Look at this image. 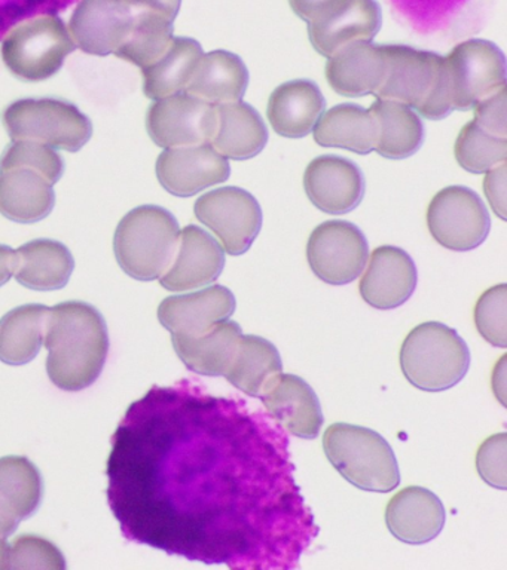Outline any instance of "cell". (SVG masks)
<instances>
[{"label":"cell","instance_id":"6da1fadb","mask_svg":"<svg viewBox=\"0 0 507 570\" xmlns=\"http://www.w3.org/2000/svg\"><path fill=\"white\" fill-rule=\"evenodd\" d=\"M106 475L124 538L170 556L291 570L319 537L282 425L186 379L127 409Z\"/></svg>","mask_w":507,"mask_h":570},{"label":"cell","instance_id":"7a4b0ae2","mask_svg":"<svg viewBox=\"0 0 507 570\" xmlns=\"http://www.w3.org/2000/svg\"><path fill=\"white\" fill-rule=\"evenodd\" d=\"M43 343L48 351V377L68 392L91 386L108 358L105 318L86 302H65L51 307Z\"/></svg>","mask_w":507,"mask_h":570},{"label":"cell","instance_id":"3957f363","mask_svg":"<svg viewBox=\"0 0 507 570\" xmlns=\"http://www.w3.org/2000/svg\"><path fill=\"white\" fill-rule=\"evenodd\" d=\"M386 78L376 96L402 102L426 119L447 118L454 110L445 57L403 45H382Z\"/></svg>","mask_w":507,"mask_h":570},{"label":"cell","instance_id":"277c9868","mask_svg":"<svg viewBox=\"0 0 507 570\" xmlns=\"http://www.w3.org/2000/svg\"><path fill=\"white\" fill-rule=\"evenodd\" d=\"M179 234V223L168 209L157 205L131 209L115 230L118 265L137 281L162 278L176 256Z\"/></svg>","mask_w":507,"mask_h":570},{"label":"cell","instance_id":"5b68a950","mask_svg":"<svg viewBox=\"0 0 507 570\" xmlns=\"http://www.w3.org/2000/svg\"><path fill=\"white\" fill-rule=\"evenodd\" d=\"M323 449L333 468L355 488L387 493L400 483L393 449L369 428L333 423L324 431Z\"/></svg>","mask_w":507,"mask_h":570},{"label":"cell","instance_id":"8992f818","mask_svg":"<svg viewBox=\"0 0 507 570\" xmlns=\"http://www.w3.org/2000/svg\"><path fill=\"white\" fill-rule=\"evenodd\" d=\"M399 361L411 385L440 392L456 386L469 372L470 351L456 330L429 321L404 337Z\"/></svg>","mask_w":507,"mask_h":570},{"label":"cell","instance_id":"52a82bcc","mask_svg":"<svg viewBox=\"0 0 507 570\" xmlns=\"http://www.w3.org/2000/svg\"><path fill=\"white\" fill-rule=\"evenodd\" d=\"M12 140L42 142L55 149L78 151L91 138L92 124L74 102L60 98H25L3 114Z\"/></svg>","mask_w":507,"mask_h":570},{"label":"cell","instance_id":"ba28073f","mask_svg":"<svg viewBox=\"0 0 507 570\" xmlns=\"http://www.w3.org/2000/svg\"><path fill=\"white\" fill-rule=\"evenodd\" d=\"M75 49L77 45L65 22L56 16H42L14 27L3 39L0 52L12 75L39 82L55 76Z\"/></svg>","mask_w":507,"mask_h":570},{"label":"cell","instance_id":"9c48e42d","mask_svg":"<svg viewBox=\"0 0 507 570\" xmlns=\"http://www.w3.org/2000/svg\"><path fill=\"white\" fill-rule=\"evenodd\" d=\"M445 67L454 110H471L480 100L506 87V58L496 43L470 39L458 43Z\"/></svg>","mask_w":507,"mask_h":570},{"label":"cell","instance_id":"30bf717a","mask_svg":"<svg viewBox=\"0 0 507 570\" xmlns=\"http://www.w3.org/2000/svg\"><path fill=\"white\" fill-rule=\"evenodd\" d=\"M195 217L216 235L231 256H242L260 235L262 209L255 196L240 187H222L199 196Z\"/></svg>","mask_w":507,"mask_h":570},{"label":"cell","instance_id":"8fae6325","mask_svg":"<svg viewBox=\"0 0 507 570\" xmlns=\"http://www.w3.org/2000/svg\"><path fill=\"white\" fill-rule=\"evenodd\" d=\"M427 226L436 243L452 252H470L487 239L491 220L482 199L462 186H449L433 196Z\"/></svg>","mask_w":507,"mask_h":570},{"label":"cell","instance_id":"7c38bea8","mask_svg":"<svg viewBox=\"0 0 507 570\" xmlns=\"http://www.w3.org/2000/svg\"><path fill=\"white\" fill-rule=\"evenodd\" d=\"M146 128L164 149L211 145L217 128L216 106L185 92L162 98L149 107Z\"/></svg>","mask_w":507,"mask_h":570},{"label":"cell","instance_id":"4fadbf2b","mask_svg":"<svg viewBox=\"0 0 507 570\" xmlns=\"http://www.w3.org/2000/svg\"><path fill=\"white\" fill-rule=\"evenodd\" d=\"M368 240L353 223L324 222L315 227L306 245L311 271L323 283H353L368 263Z\"/></svg>","mask_w":507,"mask_h":570},{"label":"cell","instance_id":"5bb4252c","mask_svg":"<svg viewBox=\"0 0 507 570\" xmlns=\"http://www.w3.org/2000/svg\"><path fill=\"white\" fill-rule=\"evenodd\" d=\"M135 13L126 0H81L69 22L74 43L91 56H109L126 43Z\"/></svg>","mask_w":507,"mask_h":570},{"label":"cell","instance_id":"9a60e30c","mask_svg":"<svg viewBox=\"0 0 507 570\" xmlns=\"http://www.w3.org/2000/svg\"><path fill=\"white\" fill-rule=\"evenodd\" d=\"M382 24L377 0H341L309 22L311 45L323 57L355 42H372Z\"/></svg>","mask_w":507,"mask_h":570},{"label":"cell","instance_id":"2e32d148","mask_svg":"<svg viewBox=\"0 0 507 570\" xmlns=\"http://www.w3.org/2000/svg\"><path fill=\"white\" fill-rule=\"evenodd\" d=\"M157 177L172 195L188 198L228 180L231 168L212 145L166 149L157 160Z\"/></svg>","mask_w":507,"mask_h":570},{"label":"cell","instance_id":"e0dca14e","mask_svg":"<svg viewBox=\"0 0 507 570\" xmlns=\"http://www.w3.org/2000/svg\"><path fill=\"white\" fill-rule=\"evenodd\" d=\"M224 267L221 244L202 227L189 225L181 230L176 256L159 283L168 292H188L215 283Z\"/></svg>","mask_w":507,"mask_h":570},{"label":"cell","instance_id":"ac0fdd59","mask_svg":"<svg viewBox=\"0 0 507 570\" xmlns=\"http://www.w3.org/2000/svg\"><path fill=\"white\" fill-rule=\"evenodd\" d=\"M260 399L266 412L291 434L304 440L319 435L324 422L322 405L304 379L295 374H275Z\"/></svg>","mask_w":507,"mask_h":570},{"label":"cell","instance_id":"d6986e66","mask_svg":"<svg viewBox=\"0 0 507 570\" xmlns=\"http://www.w3.org/2000/svg\"><path fill=\"white\" fill-rule=\"evenodd\" d=\"M417 267L402 248L382 245L373 249L359 289L369 306L394 309L409 301L417 287Z\"/></svg>","mask_w":507,"mask_h":570},{"label":"cell","instance_id":"ffe728a7","mask_svg":"<svg viewBox=\"0 0 507 570\" xmlns=\"http://www.w3.org/2000/svg\"><path fill=\"white\" fill-rule=\"evenodd\" d=\"M237 302L230 288L213 285L202 292L167 297L158 307V320L181 336L197 337L234 314Z\"/></svg>","mask_w":507,"mask_h":570},{"label":"cell","instance_id":"44dd1931","mask_svg":"<svg viewBox=\"0 0 507 570\" xmlns=\"http://www.w3.org/2000/svg\"><path fill=\"white\" fill-rule=\"evenodd\" d=\"M305 194L323 213L345 214L360 204L364 178L354 163L340 156L311 160L304 174Z\"/></svg>","mask_w":507,"mask_h":570},{"label":"cell","instance_id":"7402d4cb","mask_svg":"<svg viewBox=\"0 0 507 570\" xmlns=\"http://www.w3.org/2000/svg\"><path fill=\"white\" fill-rule=\"evenodd\" d=\"M442 501L429 489L411 485L400 490L386 508V523L399 541L422 546L433 541L445 525Z\"/></svg>","mask_w":507,"mask_h":570},{"label":"cell","instance_id":"603a6c76","mask_svg":"<svg viewBox=\"0 0 507 570\" xmlns=\"http://www.w3.org/2000/svg\"><path fill=\"white\" fill-rule=\"evenodd\" d=\"M387 58L382 45L355 42L328 58L326 79L344 97L376 94L386 78Z\"/></svg>","mask_w":507,"mask_h":570},{"label":"cell","instance_id":"cb8c5ba5","mask_svg":"<svg viewBox=\"0 0 507 570\" xmlns=\"http://www.w3.org/2000/svg\"><path fill=\"white\" fill-rule=\"evenodd\" d=\"M324 110V98L318 85L298 79L274 89L266 107L271 127L279 136H309Z\"/></svg>","mask_w":507,"mask_h":570},{"label":"cell","instance_id":"d4e9b609","mask_svg":"<svg viewBox=\"0 0 507 570\" xmlns=\"http://www.w3.org/2000/svg\"><path fill=\"white\" fill-rule=\"evenodd\" d=\"M247 83L248 71L242 58L217 49L199 58L185 94L220 106L242 100Z\"/></svg>","mask_w":507,"mask_h":570},{"label":"cell","instance_id":"484cf974","mask_svg":"<svg viewBox=\"0 0 507 570\" xmlns=\"http://www.w3.org/2000/svg\"><path fill=\"white\" fill-rule=\"evenodd\" d=\"M217 128L211 145L226 159L244 160L260 155L269 131L260 114L247 102L216 106Z\"/></svg>","mask_w":507,"mask_h":570},{"label":"cell","instance_id":"4316f807","mask_svg":"<svg viewBox=\"0 0 507 570\" xmlns=\"http://www.w3.org/2000/svg\"><path fill=\"white\" fill-rule=\"evenodd\" d=\"M242 327L234 321H224L197 337L172 334L177 356L191 372L203 376H224L237 352Z\"/></svg>","mask_w":507,"mask_h":570},{"label":"cell","instance_id":"83f0119b","mask_svg":"<svg viewBox=\"0 0 507 570\" xmlns=\"http://www.w3.org/2000/svg\"><path fill=\"white\" fill-rule=\"evenodd\" d=\"M52 185L32 169L0 171V213L12 222L37 223L55 208Z\"/></svg>","mask_w":507,"mask_h":570},{"label":"cell","instance_id":"f1b7e54d","mask_svg":"<svg viewBox=\"0 0 507 570\" xmlns=\"http://www.w3.org/2000/svg\"><path fill=\"white\" fill-rule=\"evenodd\" d=\"M74 269V256L59 240L35 239L17 249L14 275L25 287L39 292L64 288Z\"/></svg>","mask_w":507,"mask_h":570},{"label":"cell","instance_id":"f546056e","mask_svg":"<svg viewBox=\"0 0 507 570\" xmlns=\"http://www.w3.org/2000/svg\"><path fill=\"white\" fill-rule=\"evenodd\" d=\"M314 140L323 147H340L358 155L376 150L378 128L371 111L340 105L324 111L313 128Z\"/></svg>","mask_w":507,"mask_h":570},{"label":"cell","instance_id":"4dcf8cb0","mask_svg":"<svg viewBox=\"0 0 507 570\" xmlns=\"http://www.w3.org/2000/svg\"><path fill=\"white\" fill-rule=\"evenodd\" d=\"M369 111L377 122L378 154L389 159H404L420 149L425 140V128L420 116L411 107L377 98Z\"/></svg>","mask_w":507,"mask_h":570},{"label":"cell","instance_id":"1f68e13d","mask_svg":"<svg viewBox=\"0 0 507 570\" xmlns=\"http://www.w3.org/2000/svg\"><path fill=\"white\" fill-rule=\"evenodd\" d=\"M202 45L189 38H173L170 47L154 65L142 69L144 92L153 100L185 92L199 58Z\"/></svg>","mask_w":507,"mask_h":570},{"label":"cell","instance_id":"d6a6232c","mask_svg":"<svg viewBox=\"0 0 507 570\" xmlns=\"http://www.w3.org/2000/svg\"><path fill=\"white\" fill-rule=\"evenodd\" d=\"M50 307H16L0 320V361L10 365L30 363L41 351Z\"/></svg>","mask_w":507,"mask_h":570},{"label":"cell","instance_id":"836d02e7","mask_svg":"<svg viewBox=\"0 0 507 570\" xmlns=\"http://www.w3.org/2000/svg\"><path fill=\"white\" fill-rule=\"evenodd\" d=\"M283 363L279 350L264 337L242 336L233 363L224 376L231 385L253 399H257L266 383L282 373Z\"/></svg>","mask_w":507,"mask_h":570},{"label":"cell","instance_id":"e575fe53","mask_svg":"<svg viewBox=\"0 0 507 570\" xmlns=\"http://www.w3.org/2000/svg\"><path fill=\"white\" fill-rule=\"evenodd\" d=\"M43 481L38 468L25 456L0 458V508L21 521L41 505Z\"/></svg>","mask_w":507,"mask_h":570},{"label":"cell","instance_id":"d590c367","mask_svg":"<svg viewBox=\"0 0 507 570\" xmlns=\"http://www.w3.org/2000/svg\"><path fill=\"white\" fill-rule=\"evenodd\" d=\"M133 13H135V21H133L131 33L115 56L140 69H146L159 60L170 47L175 38L173 21L153 12L133 11Z\"/></svg>","mask_w":507,"mask_h":570},{"label":"cell","instance_id":"8d00e7d4","mask_svg":"<svg viewBox=\"0 0 507 570\" xmlns=\"http://www.w3.org/2000/svg\"><path fill=\"white\" fill-rule=\"evenodd\" d=\"M454 154L457 163L466 171L487 173L497 165L506 163L507 138L493 136L471 120L458 134Z\"/></svg>","mask_w":507,"mask_h":570},{"label":"cell","instance_id":"74e56055","mask_svg":"<svg viewBox=\"0 0 507 570\" xmlns=\"http://www.w3.org/2000/svg\"><path fill=\"white\" fill-rule=\"evenodd\" d=\"M26 168L41 174L51 185H56L65 173L64 158L52 147L37 141L19 140L8 146L0 156V171Z\"/></svg>","mask_w":507,"mask_h":570},{"label":"cell","instance_id":"f35d334b","mask_svg":"<svg viewBox=\"0 0 507 570\" xmlns=\"http://www.w3.org/2000/svg\"><path fill=\"white\" fill-rule=\"evenodd\" d=\"M475 325L489 345L507 346L506 284H498L480 294L475 306Z\"/></svg>","mask_w":507,"mask_h":570},{"label":"cell","instance_id":"ab89813d","mask_svg":"<svg viewBox=\"0 0 507 570\" xmlns=\"http://www.w3.org/2000/svg\"><path fill=\"white\" fill-rule=\"evenodd\" d=\"M10 569L65 570L66 560L55 543L35 534H23L10 546Z\"/></svg>","mask_w":507,"mask_h":570},{"label":"cell","instance_id":"60d3db41","mask_svg":"<svg viewBox=\"0 0 507 570\" xmlns=\"http://www.w3.org/2000/svg\"><path fill=\"white\" fill-rule=\"evenodd\" d=\"M507 434L491 435L479 445L476 470L480 479L494 489H507Z\"/></svg>","mask_w":507,"mask_h":570},{"label":"cell","instance_id":"b9f144b4","mask_svg":"<svg viewBox=\"0 0 507 570\" xmlns=\"http://www.w3.org/2000/svg\"><path fill=\"white\" fill-rule=\"evenodd\" d=\"M507 89L503 87L474 107L475 122L493 136L507 138L506 125Z\"/></svg>","mask_w":507,"mask_h":570},{"label":"cell","instance_id":"7bdbcfd3","mask_svg":"<svg viewBox=\"0 0 507 570\" xmlns=\"http://www.w3.org/2000/svg\"><path fill=\"white\" fill-rule=\"evenodd\" d=\"M507 165L503 163L487 171L484 178V191L489 205L501 220H506Z\"/></svg>","mask_w":507,"mask_h":570},{"label":"cell","instance_id":"ee69618b","mask_svg":"<svg viewBox=\"0 0 507 570\" xmlns=\"http://www.w3.org/2000/svg\"><path fill=\"white\" fill-rule=\"evenodd\" d=\"M136 12H153L175 21L179 13L182 0H126Z\"/></svg>","mask_w":507,"mask_h":570},{"label":"cell","instance_id":"f6af8a7d","mask_svg":"<svg viewBox=\"0 0 507 570\" xmlns=\"http://www.w3.org/2000/svg\"><path fill=\"white\" fill-rule=\"evenodd\" d=\"M341 0H289L293 12L302 20L311 22L335 7Z\"/></svg>","mask_w":507,"mask_h":570},{"label":"cell","instance_id":"bcb514c9","mask_svg":"<svg viewBox=\"0 0 507 570\" xmlns=\"http://www.w3.org/2000/svg\"><path fill=\"white\" fill-rule=\"evenodd\" d=\"M68 0H0V18L14 16V12H32L39 8H57Z\"/></svg>","mask_w":507,"mask_h":570},{"label":"cell","instance_id":"7dc6e473","mask_svg":"<svg viewBox=\"0 0 507 570\" xmlns=\"http://www.w3.org/2000/svg\"><path fill=\"white\" fill-rule=\"evenodd\" d=\"M17 269V252L7 247V245H0V287L7 284L12 278Z\"/></svg>","mask_w":507,"mask_h":570},{"label":"cell","instance_id":"c3c4849f","mask_svg":"<svg viewBox=\"0 0 507 570\" xmlns=\"http://www.w3.org/2000/svg\"><path fill=\"white\" fill-rule=\"evenodd\" d=\"M493 391L494 395L500 400L501 405L506 407V355H503L496 367H494Z\"/></svg>","mask_w":507,"mask_h":570},{"label":"cell","instance_id":"681fc988","mask_svg":"<svg viewBox=\"0 0 507 570\" xmlns=\"http://www.w3.org/2000/svg\"><path fill=\"white\" fill-rule=\"evenodd\" d=\"M19 521L8 515L6 511L0 508V539H8L16 532Z\"/></svg>","mask_w":507,"mask_h":570},{"label":"cell","instance_id":"f907efd6","mask_svg":"<svg viewBox=\"0 0 507 570\" xmlns=\"http://www.w3.org/2000/svg\"><path fill=\"white\" fill-rule=\"evenodd\" d=\"M10 569V543L0 539V570Z\"/></svg>","mask_w":507,"mask_h":570}]
</instances>
